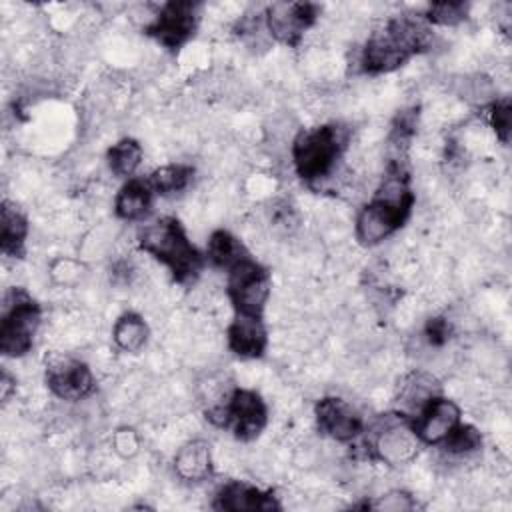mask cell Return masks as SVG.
I'll return each mask as SVG.
<instances>
[{"instance_id":"obj_23","label":"cell","mask_w":512,"mask_h":512,"mask_svg":"<svg viewBox=\"0 0 512 512\" xmlns=\"http://www.w3.org/2000/svg\"><path fill=\"white\" fill-rule=\"evenodd\" d=\"M436 394H438V384H436L434 376L418 372V374H412L404 382V386L400 390V404L404 408H408L410 412L418 414V410Z\"/></svg>"},{"instance_id":"obj_9","label":"cell","mask_w":512,"mask_h":512,"mask_svg":"<svg viewBox=\"0 0 512 512\" xmlns=\"http://www.w3.org/2000/svg\"><path fill=\"white\" fill-rule=\"evenodd\" d=\"M320 6L312 2H272L264 12L268 34L286 44L296 46L304 32L314 26Z\"/></svg>"},{"instance_id":"obj_15","label":"cell","mask_w":512,"mask_h":512,"mask_svg":"<svg viewBox=\"0 0 512 512\" xmlns=\"http://www.w3.org/2000/svg\"><path fill=\"white\" fill-rule=\"evenodd\" d=\"M268 344L262 316L236 314L228 326V346L240 358H258Z\"/></svg>"},{"instance_id":"obj_4","label":"cell","mask_w":512,"mask_h":512,"mask_svg":"<svg viewBox=\"0 0 512 512\" xmlns=\"http://www.w3.org/2000/svg\"><path fill=\"white\" fill-rule=\"evenodd\" d=\"M348 128L340 124H322L298 132L292 142V162L298 176L306 182L328 178L348 144Z\"/></svg>"},{"instance_id":"obj_7","label":"cell","mask_w":512,"mask_h":512,"mask_svg":"<svg viewBox=\"0 0 512 512\" xmlns=\"http://www.w3.org/2000/svg\"><path fill=\"white\" fill-rule=\"evenodd\" d=\"M228 296L236 314L262 316L270 296L268 270L250 256L242 258L228 270Z\"/></svg>"},{"instance_id":"obj_20","label":"cell","mask_w":512,"mask_h":512,"mask_svg":"<svg viewBox=\"0 0 512 512\" xmlns=\"http://www.w3.org/2000/svg\"><path fill=\"white\" fill-rule=\"evenodd\" d=\"M112 338L120 350L138 352L148 340V326L140 314L126 312L116 320L112 328Z\"/></svg>"},{"instance_id":"obj_18","label":"cell","mask_w":512,"mask_h":512,"mask_svg":"<svg viewBox=\"0 0 512 512\" xmlns=\"http://www.w3.org/2000/svg\"><path fill=\"white\" fill-rule=\"evenodd\" d=\"M0 248L6 256H22L26 236H28V220L26 216L10 202L2 204V220H0Z\"/></svg>"},{"instance_id":"obj_29","label":"cell","mask_w":512,"mask_h":512,"mask_svg":"<svg viewBox=\"0 0 512 512\" xmlns=\"http://www.w3.org/2000/svg\"><path fill=\"white\" fill-rule=\"evenodd\" d=\"M424 336L430 346H444L450 338V324L446 318H430L424 328Z\"/></svg>"},{"instance_id":"obj_1","label":"cell","mask_w":512,"mask_h":512,"mask_svg":"<svg viewBox=\"0 0 512 512\" xmlns=\"http://www.w3.org/2000/svg\"><path fill=\"white\" fill-rule=\"evenodd\" d=\"M412 206L414 192L410 188L408 172L404 170L402 160H392L374 198L358 212V242L364 246L380 244L406 222Z\"/></svg>"},{"instance_id":"obj_16","label":"cell","mask_w":512,"mask_h":512,"mask_svg":"<svg viewBox=\"0 0 512 512\" xmlns=\"http://www.w3.org/2000/svg\"><path fill=\"white\" fill-rule=\"evenodd\" d=\"M174 470L182 480L200 482L212 472L210 446L204 440H190L182 444L174 456Z\"/></svg>"},{"instance_id":"obj_21","label":"cell","mask_w":512,"mask_h":512,"mask_svg":"<svg viewBox=\"0 0 512 512\" xmlns=\"http://www.w3.org/2000/svg\"><path fill=\"white\" fill-rule=\"evenodd\" d=\"M106 158L114 176L132 178L142 162V146L134 138H122L120 142L110 146Z\"/></svg>"},{"instance_id":"obj_5","label":"cell","mask_w":512,"mask_h":512,"mask_svg":"<svg viewBox=\"0 0 512 512\" xmlns=\"http://www.w3.org/2000/svg\"><path fill=\"white\" fill-rule=\"evenodd\" d=\"M42 318L40 306L24 292L12 290L4 298V312L0 322V350L4 356H24L38 332Z\"/></svg>"},{"instance_id":"obj_25","label":"cell","mask_w":512,"mask_h":512,"mask_svg":"<svg viewBox=\"0 0 512 512\" xmlns=\"http://www.w3.org/2000/svg\"><path fill=\"white\" fill-rule=\"evenodd\" d=\"M468 16V4L466 2H434L428 6L424 20L428 24L438 26H456Z\"/></svg>"},{"instance_id":"obj_6","label":"cell","mask_w":512,"mask_h":512,"mask_svg":"<svg viewBox=\"0 0 512 512\" xmlns=\"http://www.w3.org/2000/svg\"><path fill=\"white\" fill-rule=\"evenodd\" d=\"M208 418L220 426H228L238 440H254L268 422L264 400L246 388H236L228 398L210 410Z\"/></svg>"},{"instance_id":"obj_28","label":"cell","mask_w":512,"mask_h":512,"mask_svg":"<svg viewBox=\"0 0 512 512\" xmlns=\"http://www.w3.org/2000/svg\"><path fill=\"white\" fill-rule=\"evenodd\" d=\"M112 444H114V450L124 456V458H130L138 452V446H140V440L136 436V432L132 428H120L114 432V438H112Z\"/></svg>"},{"instance_id":"obj_30","label":"cell","mask_w":512,"mask_h":512,"mask_svg":"<svg viewBox=\"0 0 512 512\" xmlns=\"http://www.w3.org/2000/svg\"><path fill=\"white\" fill-rule=\"evenodd\" d=\"M0 388H2V398L6 400L8 398V394H10V390H12V378H10V374L4 370L2 372V380H0Z\"/></svg>"},{"instance_id":"obj_17","label":"cell","mask_w":512,"mask_h":512,"mask_svg":"<svg viewBox=\"0 0 512 512\" xmlns=\"http://www.w3.org/2000/svg\"><path fill=\"white\" fill-rule=\"evenodd\" d=\"M154 194L156 192L152 190L148 180L130 178L116 196V202H114L116 216L122 220H142L152 208Z\"/></svg>"},{"instance_id":"obj_22","label":"cell","mask_w":512,"mask_h":512,"mask_svg":"<svg viewBox=\"0 0 512 512\" xmlns=\"http://www.w3.org/2000/svg\"><path fill=\"white\" fill-rule=\"evenodd\" d=\"M194 176V168L186 166V164H166L156 168L148 182L152 186V190L160 196H168V194H176L182 192L190 180Z\"/></svg>"},{"instance_id":"obj_10","label":"cell","mask_w":512,"mask_h":512,"mask_svg":"<svg viewBox=\"0 0 512 512\" xmlns=\"http://www.w3.org/2000/svg\"><path fill=\"white\" fill-rule=\"evenodd\" d=\"M198 26V4L188 0L166 2L156 14L154 22L146 28L164 48L178 50L196 32Z\"/></svg>"},{"instance_id":"obj_13","label":"cell","mask_w":512,"mask_h":512,"mask_svg":"<svg viewBox=\"0 0 512 512\" xmlns=\"http://www.w3.org/2000/svg\"><path fill=\"white\" fill-rule=\"evenodd\" d=\"M46 384L62 400H80L94 390V376L84 362L60 358L46 368Z\"/></svg>"},{"instance_id":"obj_26","label":"cell","mask_w":512,"mask_h":512,"mask_svg":"<svg viewBox=\"0 0 512 512\" xmlns=\"http://www.w3.org/2000/svg\"><path fill=\"white\" fill-rule=\"evenodd\" d=\"M490 120H492L496 136L506 144L508 138H510V124H512V108H510V100L508 98L496 100L492 104Z\"/></svg>"},{"instance_id":"obj_12","label":"cell","mask_w":512,"mask_h":512,"mask_svg":"<svg viewBox=\"0 0 512 512\" xmlns=\"http://www.w3.org/2000/svg\"><path fill=\"white\" fill-rule=\"evenodd\" d=\"M316 422L322 434L336 442H352L362 434V418L354 406L342 398L326 396L316 404Z\"/></svg>"},{"instance_id":"obj_8","label":"cell","mask_w":512,"mask_h":512,"mask_svg":"<svg viewBox=\"0 0 512 512\" xmlns=\"http://www.w3.org/2000/svg\"><path fill=\"white\" fill-rule=\"evenodd\" d=\"M420 444L422 440L418 438L412 420L406 416H394L378 428L368 448L372 452V458L388 466H402L416 458Z\"/></svg>"},{"instance_id":"obj_19","label":"cell","mask_w":512,"mask_h":512,"mask_svg":"<svg viewBox=\"0 0 512 512\" xmlns=\"http://www.w3.org/2000/svg\"><path fill=\"white\" fill-rule=\"evenodd\" d=\"M250 256L244 248V244L230 234L228 230H216L212 232L208 240V260L214 266L230 270L234 264H238L242 258Z\"/></svg>"},{"instance_id":"obj_27","label":"cell","mask_w":512,"mask_h":512,"mask_svg":"<svg viewBox=\"0 0 512 512\" xmlns=\"http://www.w3.org/2000/svg\"><path fill=\"white\" fill-rule=\"evenodd\" d=\"M372 508L376 510H384V512H404V510H412L414 508V500L410 494L402 492V490H392L386 492L384 496H380Z\"/></svg>"},{"instance_id":"obj_3","label":"cell","mask_w":512,"mask_h":512,"mask_svg":"<svg viewBox=\"0 0 512 512\" xmlns=\"http://www.w3.org/2000/svg\"><path fill=\"white\" fill-rule=\"evenodd\" d=\"M140 248L166 264L176 282H194L204 266L202 254L188 240L176 218H162L146 226L138 236Z\"/></svg>"},{"instance_id":"obj_11","label":"cell","mask_w":512,"mask_h":512,"mask_svg":"<svg viewBox=\"0 0 512 512\" xmlns=\"http://www.w3.org/2000/svg\"><path fill=\"white\" fill-rule=\"evenodd\" d=\"M458 424V404L440 394L432 396L412 418V426L424 444H442Z\"/></svg>"},{"instance_id":"obj_14","label":"cell","mask_w":512,"mask_h":512,"mask_svg":"<svg viewBox=\"0 0 512 512\" xmlns=\"http://www.w3.org/2000/svg\"><path fill=\"white\" fill-rule=\"evenodd\" d=\"M214 508L232 510V512H256V510L270 512V510H280V504L272 492H264L244 482H230L218 490Z\"/></svg>"},{"instance_id":"obj_2","label":"cell","mask_w":512,"mask_h":512,"mask_svg":"<svg viewBox=\"0 0 512 512\" xmlns=\"http://www.w3.org/2000/svg\"><path fill=\"white\" fill-rule=\"evenodd\" d=\"M428 46L430 28L424 18L394 16L368 38L360 64L366 74L392 72Z\"/></svg>"},{"instance_id":"obj_24","label":"cell","mask_w":512,"mask_h":512,"mask_svg":"<svg viewBox=\"0 0 512 512\" xmlns=\"http://www.w3.org/2000/svg\"><path fill=\"white\" fill-rule=\"evenodd\" d=\"M480 446H482V436H480V432H478L474 426H470V424H458V426L448 434V438L442 442V448H444L448 454H454V456H464V454L476 452Z\"/></svg>"}]
</instances>
